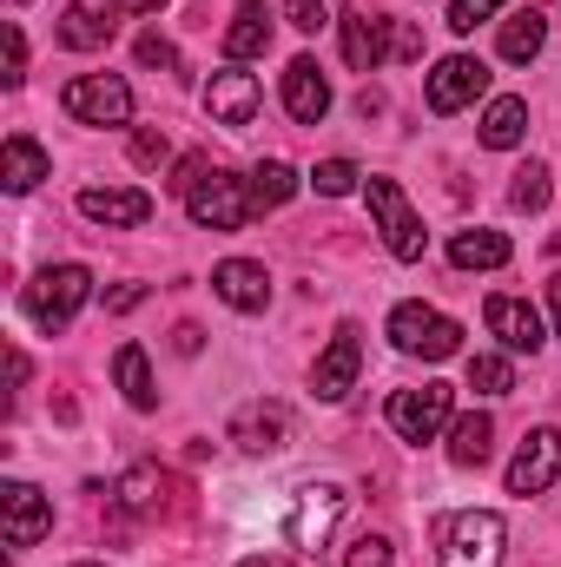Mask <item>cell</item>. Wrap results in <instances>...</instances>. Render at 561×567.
<instances>
[{"label": "cell", "mask_w": 561, "mask_h": 567, "mask_svg": "<svg viewBox=\"0 0 561 567\" xmlns=\"http://www.w3.org/2000/svg\"><path fill=\"white\" fill-rule=\"evenodd\" d=\"M86 297H93V271H86V265H47L40 278L27 284V297H20V303H27V317L53 337V330H67V323H73V310H80Z\"/></svg>", "instance_id": "6da1fadb"}, {"label": "cell", "mask_w": 561, "mask_h": 567, "mask_svg": "<svg viewBox=\"0 0 561 567\" xmlns=\"http://www.w3.org/2000/svg\"><path fill=\"white\" fill-rule=\"evenodd\" d=\"M185 212H192V225H205V231H238L258 205H252L245 178H232L225 165H205V172H198V185L185 192Z\"/></svg>", "instance_id": "7a4b0ae2"}, {"label": "cell", "mask_w": 561, "mask_h": 567, "mask_svg": "<svg viewBox=\"0 0 561 567\" xmlns=\"http://www.w3.org/2000/svg\"><path fill=\"white\" fill-rule=\"evenodd\" d=\"M390 343H397L404 357L442 363V357L462 350V323L442 317V310H429V303H397V310H390Z\"/></svg>", "instance_id": "3957f363"}, {"label": "cell", "mask_w": 561, "mask_h": 567, "mask_svg": "<svg viewBox=\"0 0 561 567\" xmlns=\"http://www.w3.org/2000/svg\"><path fill=\"white\" fill-rule=\"evenodd\" d=\"M502 515L489 508H469V515H449L442 522V567H502Z\"/></svg>", "instance_id": "277c9868"}, {"label": "cell", "mask_w": 561, "mask_h": 567, "mask_svg": "<svg viewBox=\"0 0 561 567\" xmlns=\"http://www.w3.org/2000/svg\"><path fill=\"white\" fill-rule=\"evenodd\" d=\"M60 106L80 126H126L133 120V86L120 73H80V80H67Z\"/></svg>", "instance_id": "5b68a950"}, {"label": "cell", "mask_w": 561, "mask_h": 567, "mask_svg": "<svg viewBox=\"0 0 561 567\" xmlns=\"http://www.w3.org/2000/svg\"><path fill=\"white\" fill-rule=\"evenodd\" d=\"M370 212H377L384 245H390L404 265H417L429 238H422V218L410 212V198H404V185H397V178H370Z\"/></svg>", "instance_id": "8992f818"}, {"label": "cell", "mask_w": 561, "mask_h": 567, "mask_svg": "<svg viewBox=\"0 0 561 567\" xmlns=\"http://www.w3.org/2000/svg\"><path fill=\"white\" fill-rule=\"evenodd\" d=\"M449 410H456L449 383H422V390H397V396H390V429H397L404 442H436V435L449 429Z\"/></svg>", "instance_id": "52a82bcc"}, {"label": "cell", "mask_w": 561, "mask_h": 567, "mask_svg": "<svg viewBox=\"0 0 561 567\" xmlns=\"http://www.w3.org/2000/svg\"><path fill=\"white\" fill-rule=\"evenodd\" d=\"M482 86H489V66L469 60V53H449V60L429 73V113L449 120V113H462L469 100H482Z\"/></svg>", "instance_id": "ba28073f"}, {"label": "cell", "mask_w": 561, "mask_h": 567, "mask_svg": "<svg viewBox=\"0 0 561 567\" xmlns=\"http://www.w3.org/2000/svg\"><path fill=\"white\" fill-rule=\"evenodd\" d=\"M357 370H364V330H357V323H337L330 350H324V357H317V370H310L317 403H337V396L357 383Z\"/></svg>", "instance_id": "9c48e42d"}, {"label": "cell", "mask_w": 561, "mask_h": 567, "mask_svg": "<svg viewBox=\"0 0 561 567\" xmlns=\"http://www.w3.org/2000/svg\"><path fill=\"white\" fill-rule=\"evenodd\" d=\"M561 475V429H529L509 462V495H542Z\"/></svg>", "instance_id": "30bf717a"}, {"label": "cell", "mask_w": 561, "mask_h": 567, "mask_svg": "<svg viewBox=\"0 0 561 567\" xmlns=\"http://www.w3.org/2000/svg\"><path fill=\"white\" fill-rule=\"evenodd\" d=\"M482 323H489V337H502V350H516V357H536V350L549 343L536 303H522V297H489V303H482Z\"/></svg>", "instance_id": "8fae6325"}, {"label": "cell", "mask_w": 561, "mask_h": 567, "mask_svg": "<svg viewBox=\"0 0 561 567\" xmlns=\"http://www.w3.org/2000/svg\"><path fill=\"white\" fill-rule=\"evenodd\" d=\"M258 106H265V93H258V80H252V73H238V66L212 73V86H205V113H212L218 126H252V120H258Z\"/></svg>", "instance_id": "7c38bea8"}, {"label": "cell", "mask_w": 561, "mask_h": 567, "mask_svg": "<svg viewBox=\"0 0 561 567\" xmlns=\"http://www.w3.org/2000/svg\"><path fill=\"white\" fill-rule=\"evenodd\" d=\"M0 508H7V542H13V548H33V542L53 535V502H47L33 482H7Z\"/></svg>", "instance_id": "4fadbf2b"}, {"label": "cell", "mask_w": 561, "mask_h": 567, "mask_svg": "<svg viewBox=\"0 0 561 567\" xmlns=\"http://www.w3.org/2000/svg\"><path fill=\"white\" fill-rule=\"evenodd\" d=\"M232 442L245 449V455H278L284 442H290V410L284 403H245L238 416H232Z\"/></svg>", "instance_id": "5bb4252c"}, {"label": "cell", "mask_w": 561, "mask_h": 567, "mask_svg": "<svg viewBox=\"0 0 561 567\" xmlns=\"http://www.w3.org/2000/svg\"><path fill=\"white\" fill-rule=\"evenodd\" d=\"M80 218L113 225V231H133V225L152 218V198L133 192V185H86V192H80Z\"/></svg>", "instance_id": "9a60e30c"}, {"label": "cell", "mask_w": 561, "mask_h": 567, "mask_svg": "<svg viewBox=\"0 0 561 567\" xmlns=\"http://www.w3.org/2000/svg\"><path fill=\"white\" fill-rule=\"evenodd\" d=\"M337 27H344V60H350V73H377V66H384V53H390V20H384V13H364V7H350Z\"/></svg>", "instance_id": "2e32d148"}, {"label": "cell", "mask_w": 561, "mask_h": 567, "mask_svg": "<svg viewBox=\"0 0 561 567\" xmlns=\"http://www.w3.org/2000/svg\"><path fill=\"white\" fill-rule=\"evenodd\" d=\"M284 113H290L297 126H317V120L330 113V80L317 73V60H290V66H284Z\"/></svg>", "instance_id": "e0dca14e"}, {"label": "cell", "mask_w": 561, "mask_h": 567, "mask_svg": "<svg viewBox=\"0 0 561 567\" xmlns=\"http://www.w3.org/2000/svg\"><path fill=\"white\" fill-rule=\"evenodd\" d=\"M120 13V0H73L67 7V20H60V47H73V53H100L106 40H113V20Z\"/></svg>", "instance_id": "ac0fdd59"}, {"label": "cell", "mask_w": 561, "mask_h": 567, "mask_svg": "<svg viewBox=\"0 0 561 567\" xmlns=\"http://www.w3.org/2000/svg\"><path fill=\"white\" fill-rule=\"evenodd\" d=\"M212 290L232 303V310H265L272 303V278H265V265H252V258H225L218 271H212Z\"/></svg>", "instance_id": "d6986e66"}, {"label": "cell", "mask_w": 561, "mask_h": 567, "mask_svg": "<svg viewBox=\"0 0 561 567\" xmlns=\"http://www.w3.org/2000/svg\"><path fill=\"white\" fill-rule=\"evenodd\" d=\"M47 172H53V158H47L40 140H27V133L7 140V152H0V185H7V192H33Z\"/></svg>", "instance_id": "ffe728a7"}, {"label": "cell", "mask_w": 561, "mask_h": 567, "mask_svg": "<svg viewBox=\"0 0 561 567\" xmlns=\"http://www.w3.org/2000/svg\"><path fill=\"white\" fill-rule=\"evenodd\" d=\"M265 47H272V13H265L258 0H245V7L232 13V27H225V60L245 66V60H258Z\"/></svg>", "instance_id": "44dd1931"}, {"label": "cell", "mask_w": 561, "mask_h": 567, "mask_svg": "<svg viewBox=\"0 0 561 567\" xmlns=\"http://www.w3.org/2000/svg\"><path fill=\"white\" fill-rule=\"evenodd\" d=\"M509 258H516V245L502 231H456L449 238V265L456 271H502Z\"/></svg>", "instance_id": "7402d4cb"}, {"label": "cell", "mask_w": 561, "mask_h": 567, "mask_svg": "<svg viewBox=\"0 0 561 567\" xmlns=\"http://www.w3.org/2000/svg\"><path fill=\"white\" fill-rule=\"evenodd\" d=\"M337 508H344V495H337V488H304V495H297V522H290V542H297V548L324 542V535H330V522H337Z\"/></svg>", "instance_id": "603a6c76"}, {"label": "cell", "mask_w": 561, "mask_h": 567, "mask_svg": "<svg viewBox=\"0 0 561 567\" xmlns=\"http://www.w3.org/2000/svg\"><path fill=\"white\" fill-rule=\"evenodd\" d=\"M522 133H529V100L502 93V100L482 113V145H489V152H509V145H522Z\"/></svg>", "instance_id": "cb8c5ba5"}, {"label": "cell", "mask_w": 561, "mask_h": 567, "mask_svg": "<svg viewBox=\"0 0 561 567\" xmlns=\"http://www.w3.org/2000/svg\"><path fill=\"white\" fill-rule=\"evenodd\" d=\"M489 449H496V423L489 416H456V429H449V462L456 468H482Z\"/></svg>", "instance_id": "d4e9b609"}, {"label": "cell", "mask_w": 561, "mask_h": 567, "mask_svg": "<svg viewBox=\"0 0 561 567\" xmlns=\"http://www.w3.org/2000/svg\"><path fill=\"white\" fill-rule=\"evenodd\" d=\"M542 40H549V20H542L536 7H522L516 20H502V60H516V66H529V60L542 53Z\"/></svg>", "instance_id": "484cf974"}, {"label": "cell", "mask_w": 561, "mask_h": 567, "mask_svg": "<svg viewBox=\"0 0 561 567\" xmlns=\"http://www.w3.org/2000/svg\"><path fill=\"white\" fill-rule=\"evenodd\" d=\"M290 198H297V172H290L284 158H265V165L252 172V205H258V212H278Z\"/></svg>", "instance_id": "4316f807"}, {"label": "cell", "mask_w": 561, "mask_h": 567, "mask_svg": "<svg viewBox=\"0 0 561 567\" xmlns=\"http://www.w3.org/2000/svg\"><path fill=\"white\" fill-rule=\"evenodd\" d=\"M113 377H120V390H126V403H133V410H152V403H159V390H152V370H145V350H140V343H126V350L113 357Z\"/></svg>", "instance_id": "83f0119b"}, {"label": "cell", "mask_w": 561, "mask_h": 567, "mask_svg": "<svg viewBox=\"0 0 561 567\" xmlns=\"http://www.w3.org/2000/svg\"><path fill=\"white\" fill-rule=\"evenodd\" d=\"M469 390H482V396H509V390H516L509 357H469Z\"/></svg>", "instance_id": "f1b7e54d"}, {"label": "cell", "mask_w": 561, "mask_h": 567, "mask_svg": "<svg viewBox=\"0 0 561 567\" xmlns=\"http://www.w3.org/2000/svg\"><path fill=\"white\" fill-rule=\"evenodd\" d=\"M509 205L516 212H542L549 205V165H522L516 185H509Z\"/></svg>", "instance_id": "f546056e"}, {"label": "cell", "mask_w": 561, "mask_h": 567, "mask_svg": "<svg viewBox=\"0 0 561 567\" xmlns=\"http://www.w3.org/2000/svg\"><path fill=\"white\" fill-rule=\"evenodd\" d=\"M310 185H317L324 198H344V192H357V165H350V158H324V165L310 172Z\"/></svg>", "instance_id": "4dcf8cb0"}, {"label": "cell", "mask_w": 561, "mask_h": 567, "mask_svg": "<svg viewBox=\"0 0 561 567\" xmlns=\"http://www.w3.org/2000/svg\"><path fill=\"white\" fill-rule=\"evenodd\" d=\"M165 158H172V140H165V126H140V133H133V165L159 172Z\"/></svg>", "instance_id": "1f68e13d"}, {"label": "cell", "mask_w": 561, "mask_h": 567, "mask_svg": "<svg viewBox=\"0 0 561 567\" xmlns=\"http://www.w3.org/2000/svg\"><path fill=\"white\" fill-rule=\"evenodd\" d=\"M502 13V0H449V27L456 33H476L482 20H496Z\"/></svg>", "instance_id": "d6a6232c"}, {"label": "cell", "mask_w": 561, "mask_h": 567, "mask_svg": "<svg viewBox=\"0 0 561 567\" xmlns=\"http://www.w3.org/2000/svg\"><path fill=\"white\" fill-rule=\"evenodd\" d=\"M120 502H126V508H152V502H159V468H133V475L120 482Z\"/></svg>", "instance_id": "836d02e7"}, {"label": "cell", "mask_w": 561, "mask_h": 567, "mask_svg": "<svg viewBox=\"0 0 561 567\" xmlns=\"http://www.w3.org/2000/svg\"><path fill=\"white\" fill-rule=\"evenodd\" d=\"M284 20H290L297 33H324V27H330V13H324V0H284Z\"/></svg>", "instance_id": "e575fe53"}, {"label": "cell", "mask_w": 561, "mask_h": 567, "mask_svg": "<svg viewBox=\"0 0 561 567\" xmlns=\"http://www.w3.org/2000/svg\"><path fill=\"white\" fill-rule=\"evenodd\" d=\"M133 53H140V66H178V53H172V40H165V33H140V47H133Z\"/></svg>", "instance_id": "d590c367"}, {"label": "cell", "mask_w": 561, "mask_h": 567, "mask_svg": "<svg viewBox=\"0 0 561 567\" xmlns=\"http://www.w3.org/2000/svg\"><path fill=\"white\" fill-rule=\"evenodd\" d=\"M0 80H7V86H20V80H27V40H20V27H13V20H7V73H0Z\"/></svg>", "instance_id": "8d00e7d4"}, {"label": "cell", "mask_w": 561, "mask_h": 567, "mask_svg": "<svg viewBox=\"0 0 561 567\" xmlns=\"http://www.w3.org/2000/svg\"><path fill=\"white\" fill-rule=\"evenodd\" d=\"M350 567H390V542H384V535H364V542L350 548Z\"/></svg>", "instance_id": "74e56055"}, {"label": "cell", "mask_w": 561, "mask_h": 567, "mask_svg": "<svg viewBox=\"0 0 561 567\" xmlns=\"http://www.w3.org/2000/svg\"><path fill=\"white\" fill-rule=\"evenodd\" d=\"M390 53H397V60H417V53H422V33L410 27V20H397V27H390Z\"/></svg>", "instance_id": "f35d334b"}, {"label": "cell", "mask_w": 561, "mask_h": 567, "mask_svg": "<svg viewBox=\"0 0 561 567\" xmlns=\"http://www.w3.org/2000/svg\"><path fill=\"white\" fill-rule=\"evenodd\" d=\"M145 303V284H120L113 297H106V310H140Z\"/></svg>", "instance_id": "ab89813d"}, {"label": "cell", "mask_w": 561, "mask_h": 567, "mask_svg": "<svg viewBox=\"0 0 561 567\" xmlns=\"http://www.w3.org/2000/svg\"><path fill=\"white\" fill-rule=\"evenodd\" d=\"M172 343H178V357H198V350H205V330H198V323H178Z\"/></svg>", "instance_id": "60d3db41"}, {"label": "cell", "mask_w": 561, "mask_h": 567, "mask_svg": "<svg viewBox=\"0 0 561 567\" xmlns=\"http://www.w3.org/2000/svg\"><path fill=\"white\" fill-rule=\"evenodd\" d=\"M165 0H120V13H159Z\"/></svg>", "instance_id": "b9f144b4"}, {"label": "cell", "mask_w": 561, "mask_h": 567, "mask_svg": "<svg viewBox=\"0 0 561 567\" xmlns=\"http://www.w3.org/2000/svg\"><path fill=\"white\" fill-rule=\"evenodd\" d=\"M549 310H555V330H561V278H549Z\"/></svg>", "instance_id": "7bdbcfd3"}, {"label": "cell", "mask_w": 561, "mask_h": 567, "mask_svg": "<svg viewBox=\"0 0 561 567\" xmlns=\"http://www.w3.org/2000/svg\"><path fill=\"white\" fill-rule=\"evenodd\" d=\"M245 567H272V561H245Z\"/></svg>", "instance_id": "ee69618b"}, {"label": "cell", "mask_w": 561, "mask_h": 567, "mask_svg": "<svg viewBox=\"0 0 561 567\" xmlns=\"http://www.w3.org/2000/svg\"><path fill=\"white\" fill-rule=\"evenodd\" d=\"M7 7H27V0H7Z\"/></svg>", "instance_id": "f6af8a7d"}, {"label": "cell", "mask_w": 561, "mask_h": 567, "mask_svg": "<svg viewBox=\"0 0 561 567\" xmlns=\"http://www.w3.org/2000/svg\"><path fill=\"white\" fill-rule=\"evenodd\" d=\"M80 567H100V561H80Z\"/></svg>", "instance_id": "bcb514c9"}]
</instances>
